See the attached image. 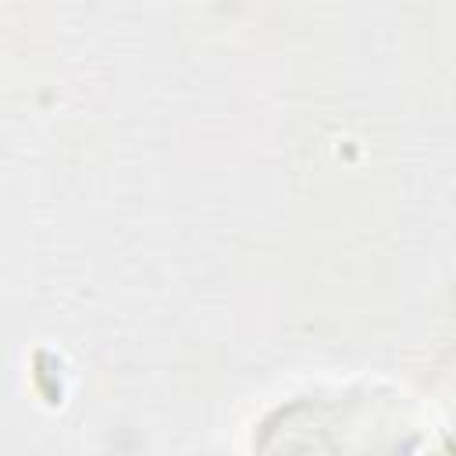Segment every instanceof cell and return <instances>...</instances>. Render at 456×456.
<instances>
[{
	"instance_id": "obj_1",
	"label": "cell",
	"mask_w": 456,
	"mask_h": 456,
	"mask_svg": "<svg viewBox=\"0 0 456 456\" xmlns=\"http://www.w3.org/2000/svg\"><path fill=\"white\" fill-rule=\"evenodd\" d=\"M260 449H378L410 445L406 435L428 428L424 413L399 388L378 381L306 388L256 424Z\"/></svg>"
}]
</instances>
